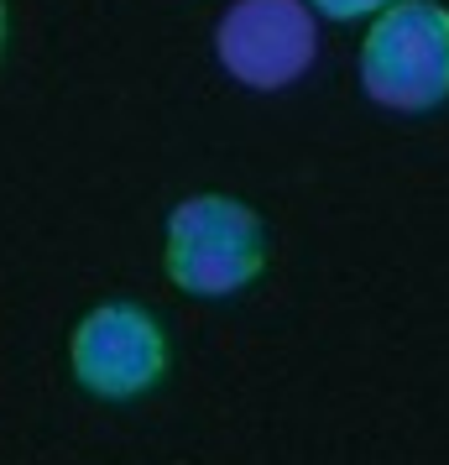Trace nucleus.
<instances>
[{"label":"nucleus","mask_w":449,"mask_h":465,"mask_svg":"<svg viewBox=\"0 0 449 465\" xmlns=\"http://www.w3.org/2000/svg\"><path fill=\"white\" fill-rule=\"evenodd\" d=\"M366 100L397 115H424L449 100V5L444 0H392L366 22L356 53Z\"/></svg>","instance_id":"1"},{"label":"nucleus","mask_w":449,"mask_h":465,"mask_svg":"<svg viewBox=\"0 0 449 465\" xmlns=\"http://www.w3.org/2000/svg\"><path fill=\"white\" fill-rule=\"evenodd\" d=\"M162 267L172 288L189 298H230L251 288L267 267V225L246 199L189 193L168 214Z\"/></svg>","instance_id":"2"},{"label":"nucleus","mask_w":449,"mask_h":465,"mask_svg":"<svg viewBox=\"0 0 449 465\" xmlns=\"http://www.w3.org/2000/svg\"><path fill=\"white\" fill-rule=\"evenodd\" d=\"M319 22H371L376 11H386L392 0H303Z\"/></svg>","instance_id":"5"},{"label":"nucleus","mask_w":449,"mask_h":465,"mask_svg":"<svg viewBox=\"0 0 449 465\" xmlns=\"http://www.w3.org/2000/svg\"><path fill=\"white\" fill-rule=\"evenodd\" d=\"M68 366H73V381L89 398L131 402L142 392H151L162 381V371H168V330L157 324L151 309L131 303V298L94 303L73 324Z\"/></svg>","instance_id":"3"},{"label":"nucleus","mask_w":449,"mask_h":465,"mask_svg":"<svg viewBox=\"0 0 449 465\" xmlns=\"http://www.w3.org/2000/svg\"><path fill=\"white\" fill-rule=\"evenodd\" d=\"M214 58L246 89H293L319 58V16L303 0H236L214 26Z\"/></svg>","instance_id":"4"},{"label":"nucleus","mask_w":449,"mask_h":465,"mask_svg":"<svg viewBox=\"0 0 449 465\" xmlns=\"http://www.w3.org/2000/svg\"><path fill=\"white\" fill-rule=\"evenodd\" d=\"M0 53H5V0H0Z\"/></svg>","instance_id":"6"}]
</instances>
